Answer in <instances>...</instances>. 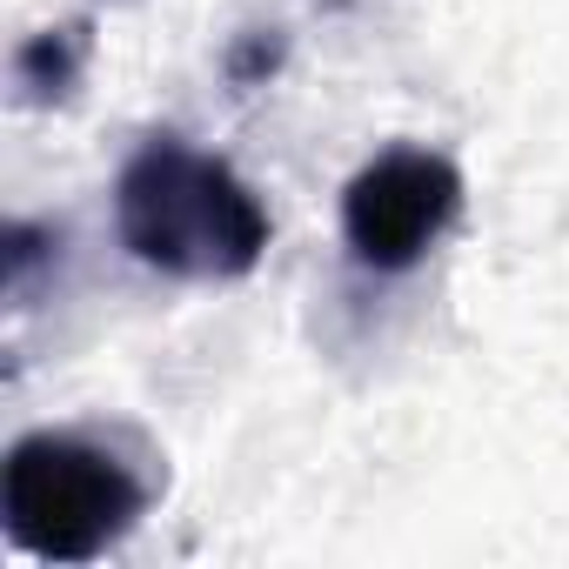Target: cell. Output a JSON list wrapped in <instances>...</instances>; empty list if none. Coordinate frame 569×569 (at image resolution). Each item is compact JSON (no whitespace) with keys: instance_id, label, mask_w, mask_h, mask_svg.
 <instances>
[{"instance_id":"cell-2","label":"cell","mask_w":569,"mask_h":569,"mask_svg":"<svg viewBox=\"0 0 569 569\" xmlns=\"http://www.w3.org/2000/svg\"><path fill=\"white\" fill-rule=\"evenodd\" d=\"M154 482L108 442L81 429H34L8 449L0 516L8 542L41 562H101L148 516Z\"/></svg>"},{"instance_id":"cell-4","label":"cell","mask_w":569,"mask_h":569,"mask_svg":"<svg viewBox=\"0 0 569 569\" xmlns=\"http://www.w3.org/2000/svg\"><path fill=\"white\" fill-rule=\"evenodd\" d=\"M81 68H88V21L28 34V41L14 48V94H21L28 108H48V101H61V94L81 81Z\"/></svg>"},{"instance_id":"cell-1","label":"cell","mask_w":569,"mask_h":569,"mask_svg":"<svg viewBox=\"0 0 569 569\" xmlns=\"http://www.w3.org/2000/svg\"><path fill=\"white\" fill-rule=\"evenodd\" d=\"M121 248L174 281H241L261 268L274 221L254 188L181 134H148L114 181Z\"/></svg>"},{"instance_id":"cell-3","label":"cell","mask_w":569,"mask_h":569,"mask_svg":"<svg viewBox=\"0 0 569 569\" xmlns=\"http://www.w3.org/2000/svg\"><path fill=\"white\" fill-rule=\"evenodd\" d=\"M462 214V174L436 148H389L342 188V241L376 274H409Z\"/></svg>"}]
</instances>
